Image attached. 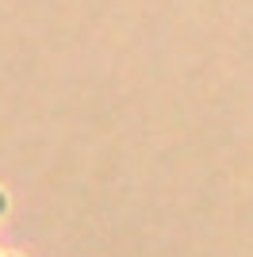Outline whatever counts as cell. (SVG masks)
Segmentation results:
<instances>
[{"label": "cell", "instance_id": "obj_1", "mask_svg": "<svg viewBox=\"0 0 253 257\" xmlns=\"http://www.w3.org/2000/svg\"><path fill=\"white\" fill-rule=\"evenodd\" d=\"M0 215H4V192H0Z\"/></svg>", "mask_w": 253, "mask_h": 257}]
</instances>
